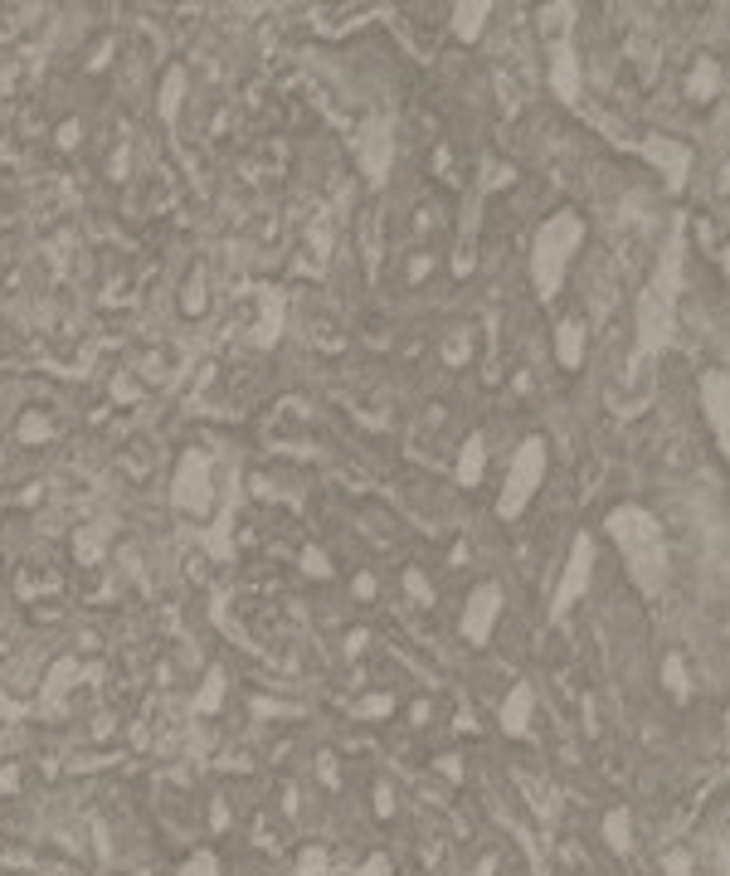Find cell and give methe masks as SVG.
<instances>
[{
	"label": "cell",
	"instance_id": "obj_1",
	"mask_svg": "<svg viewBox=\"0 0 730 876\" xmlns=\"http://www.w3.org/2000/svg\"><path fill=\"white\" fill-rule=\"evenodd\" d=\"M682 264H686V239L682 224L672 229V239L657 254V268L648 278V288L638 292V346H633V365H648L653 356H662L677 337V307H682Z\"/></svg>",
	"mask_w": 730,
	"mask_h": 876
},
{
	"label": "cell",
	"instance_id": "obj_2",
	"mask_svg": "<svg viewBox=\"0 0 730 876\" xmlns=\"http://www.w3.org/2000/svg\"><path fill=\"white\" fill-rule=\"evenodd\" d=\"M609 536L623 550V570L638 584L643 594H662L667 589V536L662 521L648 507H613L609 511Z\"/></svg>",
	"mask_w": 730,
	"mask_h": 876
},
{
	"label": "cell",
	"instance_id": "obj_3",
	"mask_svg": "<svg viewBox=\"0 0 730 876\" xmlns=\"http://www.w3.org/2000/svg\"><path fill=\"white\" fill-rule=\"evenodd\" d=\"M580 244H584V219L575 210H560L540 224L536 254H531V278H536V292L546 302L560 292V283H565V268H570V258H575Z\"/></svg>",
	"mask_w": 730,
	"mask_h": 876
},
{
	"label": "cell",
	"instance_id": "obj_4",
	"mask_svg": "<svg viewBox=\"0 0 730 876\" xmlns=\"http://www.w3.org/2000/svg\"><path fill=\"white\" fill-rule=\"evenodd\" d=\"M546 463H550L546 438H526V443L516 448L511 477H507L502 497H497V511H502V516H521V511H526V502L536 497V487L546 483Z\"/></svg>",
	"mask_w": 730,
	"mask_h": 876
},
{
	"label": "cell",
	"instance_id": "obj_5",
	"mask_svg": "<svg viewBox=\"0 0 730 876\" xmlns=\"http://www.w3.org/2000/svg\"><path fill=\"white\" fill-rule=\"evenodd\" d=\"M589 584H594V536H575V546H570V556H565V570H560V580H556V599H550V619H565L570 609L589 594Z\"/></svg>",
	"mask_w": 730,
	"mask_h": 876
},
{
	"label": "cell",
	"instance_id": "obj_6",
	"mask_svg": "<svg viewBox=\"0 0 730 876\" xmlns=\"http://www.w3.org/2000/svg\"><path fill=\"white\" fill-rule=\"evenodd\" d=\"M638 151L657 166V175H662L667 191H672V195L686 191V175H692V146L677 142V137H662V132H657V137H648V142L638 146Z\"/></svg>",
	"mask_w": 730,
	"mask_h": 876
},
{
	"label": "cell",
	"instance_id": "obj_7",
	"mask_svg": "<svg viewBox=\"0 0 730 876\" xmlns=\"http://www.w3.org/2000/svg\"><path fill=\"white\" fill-rule=\"evenodd\" d=\"M497 619H502V589H497V584H477V589L467 594V609H463V638L483 648V643L492 638Z\"/></svg>",
	"mask_w": 730,
	"mask_h": 876
},
{
	"label": "cell",
	"instance_id": "obj_8",
	"mask_svg": "<svg viewBox=\"0 0 730 876\" xmlns=\"http://www.w3.org/2000/svg\"><path fill=\"white\" fill-rule=\"evenodd\" d=\"M702 414H706V424H711L721 453L730 458V375L726 370L702 375Z\"/></svg>",
	"mask_w": 730,
	"mask_h": 876
},
{
	"label": "cell",
	"instance_id": "obj_9",
	"mask_svg": "<svg viewBox=\"0 0 730 876\" xmlns=\"http://www.w3.org/2000/svg\"><path fill=\"white\" fill-rule=\"evenodd\" d=\"M550 88H556L560 102H580L584 73H580V54H575L570 39H556V45H550Z\"/></svg>",
	"mask_w": 730,
	"mask_h": 876
},
{
	"label": "cell",
	"instance_id": "obj_10",
	"mask_svg": "<svg viewBox=\"0 0 730 876\" xmlns=\"http://www.w3.org/2000/svg\"><path fill=\"white\" fill-rule=\"evenodd\" d=\"M531 711H536V692H531V682H516L507 692V702H502V730L507 735H526Z\"/></svg>",
	"mask_w": 730,
	"mask_h": 876
},
{
	"label": "cell",
	"instance_id": "obj_11",
	"mask_svg": "<svg viewBox=\"0 0 730 876\" xmlns=\"http://www.w3.org/2000/svg\"><path fill=\"white\" fill-rule=\"evenodd\" d=\"M686 93H692L696 102H711L716 93H721V64H716L711 54H702L686 73Z\"/></svg>",
	"mask_w": 730,
	"mask_h": 876
},
{
	"label": "cell",
	"instance_id": "obj_12",
	"mask_svg": "<svg viewBox=\"0 0 730 876\" xmlns=\"http://www.w3.org/2000/svg\"><path fill=\"white\" fill-rule=\"evenodd\" d=\"M556 356H560V365H565V370H575V365L584 361V321H575V317L560 321V331H556Z\"/></svg>",
	"mask_w": 730,
	"mask_h": 876
},
{
	"label": "cell",
	"instance_id": "obj_13",
	"mask_svg": "<svg viewBox=\"0 0 730 876\" xmlns=\"http://www.w3.org/2000/svg\"><path fill=\"white\" fill-rule=\"evenodd\" d=\"M487 15H492V5H487V0H473V5H458V10H453V29H458V39H467V45H473V39L483 35Z\"/></svg>",
	"mask_w": 730,
	"mask_h": 876
},
{
	"label": "cell",
	"instance_id": "obj_14",
	"mask_svg": "<svg viewBox=\"0 0 730 876\" xmlns=\"http://www.w3.org/2000/svg\"><path fill=\"white\" fill-rule=\"evenodd\" d=\"M604 832H609V848L613 852H629L633 848V818H629V808H613L609 818H604Z\"/></svg>",
	"mask_w": 730,
	"mask_h": 876
},
{
	"label": "cell",
	"instance_id": "obj_15",
	"mask_svg": "<svg viewBox=\"0 0 730 876\" xmlns=\"http://www.w3.org/2000/svg\"><path fill=\"white\" fill-rule=\"evenodd\" d=\"M483 463H487V448H483V438H467V448H463V458H458V477H463L467 487L483 477Z\"/></svg>",
	"mask_w": 730,
	"mask_h": 876
},
{
	"label": "cell",
	"instance_id": "obj_16",
	"mask_svg": "<svg viewBox=\"0 0 730 876\" xmlns=\"http://www.w3.org/2000/svg\"><path fill=\"white\" fill-rule=\"evenodd\" d=\"M570 25H575V5H565V0H560V5H546V10H540V29L550 35V45H556L560 29H570Z\"/></svg>",
	"mask_w": 730,
	"mask_h": 876
},
{
	"label": "cell",
	"instance_id": "obj_17",
	"mask_svg": "<svg viewBox=\"0 0 730 876\" xmlns=\"http://www.w3.org/2000/svg\"><path fill=\"white\" fill-rule=\"evenodd\" d=\"M662 682H667V692H672V696H686V692H692V682H686V662H682V653H667V662H662Z\"/></svg>",
	"mask_w": 730,
	"mask_h": 876
},
{
	"label": "cell",
	"instance_id": "obj_18",
	"mask_svg": "<svg viewBox=\"0 0 730 876\" xmlns=\"http://www.w3.org/2000/svg\"><path fill=\"white\" fill-rule=\"evenodd\" d=\"M726 750H730V716H726Z\"/></svg>",
	"mask_w": 730,
	"mask_h": 876
}]
</instances>
